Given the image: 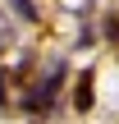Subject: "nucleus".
<instances>
[{"mask_svg": "<svg viewBox=\"0 0 119 124\" xmlns=\"http://www.w3.org/2000/svg\"><path fill=\"white\" fill-rule=\"evenodd\" d=\"M73 110H92V74L78 78V92H73Z\"/></svg>", "mask_w": 119, "mask_h": 124, "instance_id": "2", "label": "nucleus"}, {"mask_svg": "<svg viewBox=\"0 0 119 124\" xmlns=\"http://www.w3.org/2000/svg\"><path fill=\"white\" fill-rule=\"evenodd\" d=\"M105 37H110V41H119V18H105Z\"/></svg>", "mask_w": 119, "mask_h": 124, "instance_id": "3", "label": "nucleus"}, {"mask_svg": "<svg viewBox=\"0 0 119 124\" xmlns=\"http://www.w3.org/2000/svg\"><path fill=\"white\" fill-rule=\"evenodd\" d=\"M0 101H5V74H0Z\"/></svg>", "mask_w": 119, "mask_h": 124, "instance_id": "4", "label": "nucleus"}, {"mask_svg": "<svg viewBox=\"0 0 119 124\" xmlns=\"http://www.w3.org/2000/svg\"><path fill=\"white\" fill-rule=\"evenodd\" d=\"M55 87H60V74H46L28 97H23V110H32V115H46L50 110V101H55Z\"/></svg>", "mask_w": 119, "mask_h": 124, "instance_id": "1", "label": "nucleus"}]
</instances>
